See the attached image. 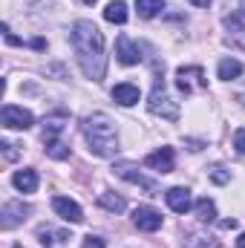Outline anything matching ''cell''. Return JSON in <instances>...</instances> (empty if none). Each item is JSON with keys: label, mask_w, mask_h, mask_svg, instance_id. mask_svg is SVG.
<instances>
[{"label": "cell", "mask_w": 245, "mask_h": 248, "mask_svg": "<svg viewBox=\"0 0 245 248\" xmlns=\"http://www.w3.org/2000/svg\"><path fill=\"white\" fill-rule=\"evenodd\" d=\"M234 147H237L240 153H245V127H240V130L234 133Z\"/></svg>", "instance_id": "cell-23"}, {"label": "cell", "mask_w": 245, "mask_h": 248, "mask_svg": "<svg viewBox=\"0 0 245 248\" xmlns=\"http://www.w3.org/2000/svg\"><path fill=\"white\" fill-rule=\"evenodd\" d=\"M144 165H147V168H153V170H159V173H170V170H173V165H176L173 147H159V150H153V153L144 159Z\"/></svg>", "instance_id": "cell-7"}, {"label": "cell", "mask_w": 245, "mask_h": 248, "mask_svg": "<svg viewBox=\"0 0 245 248\" xmlns=\"http://www.w3.org/2000/svg\"><path fill=\"white\" fill-rule=\"evenodd\" d=\"M12 185L17 187L20 193H35V190H38V173H35L32 168H23V170H17V173L12 176Z\"/></svg>", "instance_id": "cell-13"}, {"label": "cell", "mask_w": 245, "mask_h": 248, "mask_svg": "<svg viewBox=\"0 0 245 248\" xmlns=\"http://www.w3.org/2000/svg\"><path fill=\"white\" fill-rule=\"evenodd\" d=\"M193 6H211V0H190Z\"/></svg>", "instance_id": "cell-26"}, {"label": "cell", "mask_w": 245, "mask_h": 248, "mask_svg": "<svg viewBox=\"0 0 245 248\" xmlns=\"http://www.w3.org/2000/svg\"><path fill=\"white\" fill-rule=\"evenodd\" d=\"M116 173H119L122 179H127V182H133V185H141V187H147V190H153V182L144 179V176L138 173V168L130 165V162H119V165H116Z\"/></svg>", "instance_id": "cell-14"}, {"label": "cell", "mask_w": 245, "mask_h": 248, "mask_svg": "<svg viewBox=\"0 0 245 248\" xmlns=\"http://www.w3.org/2000/svg\"><path fill=\"white\" fill-rule=\"evenodd\" d=\"M46 153H49L52 159H66V156H69V147L55 139V141H46Z\"/></svg>", "instance_id": "cell-21"}, {"label": "cell", "mask_w": 245, "mask_h": 248, "mask_svg": "<svg viewBox=\"0 0 245 248\" xmlns=\"http://www.w3.org/2000/svg\"><path fill=\"white\" fill-rule=\"evenodd\" d=\"M81 133H84V139H87V144H90V150L95 156H101V159L116 156V150H119V133H116V124L110 122V116H104V113L87 116L81 122Z\"/></svg>", "instance_id": "cell-2"}, {"label": "cell", "mask_w": 245, "mask_h": 248, "mask_svg": "<svg viewBox=\"0 0 245 248\" xmlns=\"http://www.w3.org/2000/svg\"><path fill=\"white\" fill-rule=\"evenodd\" d=\"M116 55H119V61L124 66H133V63L141 61V52H138V46L130 41V35H119V41H116Z\"/></svg>", "instance_id": "cell-10"}, {"label": "cell", "mask_w": 245, "mask_h": 248, "mask_svg": "<svg viewBox=\"0 0 245 248\" xmlns=\"http://www.w3.org/2000/svg\"><path fill=\"white\" fill-rule=\"evenodd\" d=\"M29 214H32V208H29V205H23V202H6V205H3V219H0V225L9 231V228L20 225Z\"/></svg>", "instance_id": "cell-8"}, {"label": "cell", "mask_w": 245, "mask_h": 248, "mask_svg": "<svg viewBox=\"0 0 245 248\" xmlns=\"http://www.w3.org/2000/svg\"><path fill=\"white\" fill-rule=\"evenodd\" d=\"M211 179H214L216 185H225V182H231V176H228L222 168H214V170H211Z\"/></svg>", "instance_id": "cell-22"}, {"label": "cell", "mask_w": 245, "mask_h": 248, "mask_svg": "<svg viewBox=\"0 0 245 248\" xmlns=\"http://www.w3.org/2000/svg\"><path fill=\"white\" fill-rule=\"evenodd\" d=\"M63 127H66V116H63V113L46 116V119H44V141H55Z\"/></svg>", "instance_id": "cell-15"}, {"label": "cell", "mask_w": 245, "mask_h": 248, "mask_svg": "<svg viewBox=\"0 0 245 248\" xmlns=\"http://www.w3.org/2000/svg\"><path fill=\"white\" fill-rule=\"evenodd\" d=\"M237 101H240V104L245 107V90H240V93H237Z\"/></svg>", "instance_id": "cell-27"}, {"label": "cell", "mask_w": 245, "mask_h": 248, "mask_svg": "<svg viewBox=\"0 0 245 248\" xmlns=\"http://www.w3.org/2000/svg\"><path fill=\"white\" fill-rule=\"evenodd\" d=\"M193 208H196V217H199L202 222H214V219H216V205H214L208 196H202Z\"/></svg>", "instance_id": "cell-18"}, {"label": "cell", "mask_w": 245, "mask_h": 248, "mask_svg": "<svg viewBox=\"0 0 245 248\" xmlns=\"http://www.w3.org/2000/svg\"><path fill=\"white\" fill-rule=\"evenodd\" d=\"M0 147H3V156H6L9 162H12V159H17V150H15V144H9V141H3Z\"/></svg>", "instance_id": "cell-25"}, {"label": "cell", "mask_w": 245, "mask_h": 248, "mask_svg": "<svg viewBox=\"0 0 245 248\" xmlns=\"http://www.w3.org/2000/svg\"><path fill=\"white\" fill-rule=\"evenodd\" d=\"M113 98H116L122 107H133V104H138V87L130 84V81L116 84V87H113Z\"/></svg>", "instance_id": "cell-12"}, {"label": "cell", "mask_w": 245, "mask_h": 248, "mask_svg": "<svg viewBox=\"0 0 245 248\" xmlns=\"http://www.w3.org/2000/svg\"><path fill=\"white\" fill-rule=\"evenodd\" d=\"M81 248H104V240H101V237H92V234H90V237L84 240V246H81Z\"/></svg>", "instance_id": "cell-24"}, {"label": "cell", "mask_w": 245, "mask_h": 248, "mask_svg": "<svg viewBox=\"0 0 245 248\" xmlns=\"http://www.w3.org/2000/svg\"><path fill=\"white\" fill-rule=\"evenodd\" d=\"M193 84H196L199 90H205V87H208V78H205L202 66H182V69L176 72V87L187 95V93H193Z\"/></svg>", "instance_id": "cell-5"}, {"label": "cell", "mask_w": 245, "mask_h": 248, "mask_svg": "<svg viewBox=\"0 0 245 248\" xmlns=\"http://www.w3.org/2000/svg\"><path fill=\"white\" fill-rule=\"evenodd\" d=\"M165 199H168V208L170 211H176V214H187L190 211V190L187 187H170L168 193H165Z\"/></svg>", "instance_id": "cell-11"}, {"label": "cell", "mask_w": 245, "mask_h": 248, "mask_svg": "<svg viewBox=\"0 0 245 248\" xmlns=\"http://www.w3.org/2000/svg\"><path fill=\"white\" fill-rule=\"evenodd\" d=\"M237 248H245V234H240V240H237Z\"/></svg>", "instance_id": "cell-28"}, {"label": "cell", "mask_w": 245, "mask_h": 248, "mask_svg": "<svg viewBox=\"0 0 245 248\" xmlns=\"http://www.w3.org/2000/svg\"><path fill=\"white\" fill-rule=\"evenodd\" d=\"M0 122L6 130H29L35 124V116L23 107H15V104H6L3 113H0Z\"/></svg>", "instance_id": "cell-4"}, {"label": "cell", "mask_w": 245, "mask_h": 248, "mask_svg": "<svg viewBox=\"0 0 245 248\" xmlns=\"http://www.w3.org/2000/svg\"><path fill=\"white\" fill-rule=\"evenodd\" d=\"M72 49L78 55L81 72L90 81H101L107 72V49H104V35L92 20H75L72 26Z\"/></svg>", "instance_id": "cell-1"}, {"label": "cell", "mask_w": 245, "mask_h": 248, "mask_svg": "<svg viewBox=\"0 0 245 248\" xmlns=\"http://www.w3.org/2000/svg\"><path fill=\"white\" fill-rule=\"evenodd\" d=\"M84 3H87V6H92V3H95V0H84Z\"/></svg>", "instance_id": "cell-29"}, {"label": "cell", "mask_w": 245, "mask_h": 248, "mask_svg": "<svg viewBox=\"0 0 245 248\" xmlns=\"http://www.w3.org/2000/svg\"><path fill=\"white\" fill-rule=\"evenodd\" d=\"M133 222H136L138 231H159L162 228V214L150 205H141V208L133 211Z\"/></svg>", "instance_id": "cell-6"}, {"label": "cell", "mask_w": 245, "mask_h": 248, "mask_svg": "<svg viewBox=\"0 0 245 248\" xmlns=\"http://www.w3.org/2000/svg\"><path fill=\"white\" fill-rule=\"evenodd\" d=\"M136 9H138V15H141L144 20H150V17H156V15L165 9V3H162V0H136Z\"/></svg>", "instance_id": "cell-19"}, {"label": "cell", "mask_w": 245, "mask_h": 248, "mask_svg": "<svg viewBox=\"0 0 245 248\" xmlns=\"http://www.w3.org/2000/svg\"><path fill=\"white\" fill-rule=\"evenodd\" d=\"M216 75H219L222 81H234V78L243 75V63L237 61V58H222L219 66H216Z\"/></svg>", "instance_id": "cell-16"}, {"label": "cell", "mask_w": 245, "mask_h": 248, "mask_svg": "<svg viewBox=\"0 0 245 248\" xmlns=\"http://www.w3.org/2000/svg\"><path fill=\"white\" fill-rule=\"evenodd\" d=\"M147 110H150L153 116L168 119V122H176V119H179V104L170 98V93H168V87H165L162 78H156V84H153V93H150Z\"/></svg>", "instance_id": "cell-3"}, {"label": "cell", "mask_w": 245, "mask_h": 248, "mask_svg": "<svg viewBox=\"0 0 245 248\" xmlns=\"http://www.w3.org/2000/svg\"><path fill=\"white\" fill-rule=\"evenodd\" d=\"M15 248H23V246H15Z\"/></svg>", "instance_id": "cell-30"}, {"label": "cell", "mask_w": 245, "mask_h": 248, "mask_svg": "<svg viewBox=\"0 0 245 248\" xmlns=\"http://www.w3.org/2000/svg\"><path fill=\"white\" fill-rule=\"evenodd\" d=\"M98 205L107 208V211H113V214H122L124 208H127L124 199L122 196H116V193H101V196H98Z\"/></svg>", "instance_id": "cell-20"}, {"label": "cell", "mask_w": 245, "mask_h": 248, "mask_svg": "<svg viewBox=\"0 0 245 248\" xmlns=\"http://www.w3.org/2000/svg\"><path fill=\"white\" fill-rule=\"evenodd\" d=\"M104 20H110V23H127V3L124 0H113L104 9Z\"/></svg>", "instance_id": "cell-17"}, {"label": "cell", "mask_w": 245, "mask_h": 248, "mask_svg": "<svg viewBox=\"0 0 245 248\" xmlns=\"http://www.w3.org/2000/svg\"><path fill=\"white\" fill-rule=\"evenodd\" d=\"M52 208H55V214H58L61 219H66V222H84L81 205L72 202L69 196H55V199H52Z\"/></svg>", "instance_id": "cell-9"}]
</instances>
